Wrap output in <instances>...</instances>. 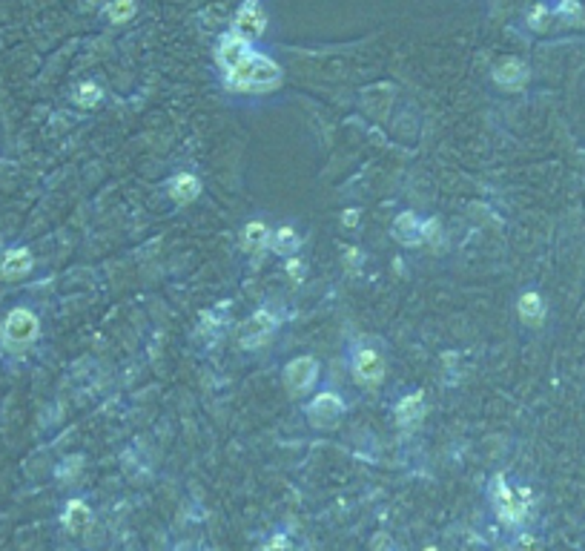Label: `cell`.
I'll return each instance as SVG.
<instances>
[{
	"instance_id": "ac0fdd59",
	"label": "cell",
	"mask_w": 585,
	"mask_h": 551,
	"mask_svg": "<svg viewBox=\"0 0 585 551\" xmlns=\"http://www.w3.org/2000/svg\"><path fill=\"white\" fill-rule=\"evenodd\" d=\"M132 12H135L132 0H112L109 9H106V15H109L112 23H124L127 18H132Z\"/></svg>"
},
{
	"instance_id": "5b68a950",
	"label": "cell",
	"mask_w": 585,
	"mask_h": 551,
	"mask_svg": "<svg viewBox=\"0 0 585 551\" xmlns=\"http://www.w3.org/2000/svg\"><path fill=\"white\" fill-rule=\"evenodd\" d=\"M345 416V400L338 393H319L316 400L307 405V422H310L313 428H322V431H327V428H336L338 419Z\"/></svg>"
},
{
	"instance_id": "6da1fadb",
	"label": "cell",
	"mask_w": 585,
	"mask_h": 551,
	"mask_svg": "<svg viewBox=\"0 0 585 551\" xmlns=\"http://www.w3.org/2000/svg\"><path fill=\"white\" fill-rule=\"evenodd\" d=\"M219 64L224 69V78L233 89H270L282 81V69L275 60L256 52L247 38L238 32H230L219 41Z\"/></svg>"
},
{
	"instance_id": "30bf717a",
	"label": "cell",
	"mask_w": 585,
	"mask_h": 551,
	"mask_svg": "<svg viewBox=\"0 0 585 551\" xmlns=\"http://www.w3.org/2000/svg\"><path fill=\"white\" fill-rule=\"evenodd\" d=\"M393 238L399 244H405V247H416V244H422V219L416 216V212H399L396 222H393Z\"/></svg>"
},
{
	"instance_id": "44dd1931",
	"label": "cell",
	"mask_w": 585,
	"mask_h": 551,
	"mask_svg": "<svg viewBox=\"0 0 585 551\" xmlns=\"http://www.w3.org/2000/svg\"><path fill=\"white\" fill-rule=\"evenodd\" d=\"M78 468H81V456H72V459H69V465H67V468H64V465H60V468H57V477H64V479H69L72 474H78Z\"/></svg>"
},
{
	"instance_id": "8992f818",
	"label": "cell",
	"mask_w": 585,
	"mask_h": 551,
	"mask_svg": "<svg viewBox=\"0 0 585 551\" xmlns=\"http://www.w3.org/2000/svg\"><path fill=\"white\" fill-rule=\"evenodd\" d=\"M319 379V362L313 356H298L293 362H287L284 367V385L290 390V396H301L307 393Z\"/></svg>"
},
{
	"instance_id": "9c48e42d",
	"label": "cell",
	"mask_w": 585,
	"mask_h": 551,
	"mask_svg": "<svg viewBox=\"0 0 585 551\" xmlns=\"http://www.w3.org/2000/svg\"><path fill=\"white\" fill-rule=\"evenodd\" d=\"M393 414H396L399 428H408V431H411V428H416L425 419V414H427V408H425V393L422 390H413V393L402 396Z\"/></svg>"
},
{
	"instance_id": "7c38bea8",
	"label": "cell",
	"mask_w": 585,
	"mask_h": 551,
	"mask_svg": "<svg viewBox=\"0 0 585 551\" xmlns=\"http://www.w3.org/2000/svg\"><path fill=\"white\" fill-rule=\"evenodd\" d=\"M29 270H32V253L29 250H9L4 256V261H0V276L4 279H20V276H26Z\"/></svg>"
},
{
	"instance_id": "4fadbf2b",
	"label": "cell",
	"mask_w": 585,
	"mask_h": 551,
	"mask_svg": "<svg viewBox=\"0 0 585 551\" xmlns=\"http://www.w3.org/2000/svg\"><path fill=\"white\" fill-rule=\"evenodd\" d=\"M201 193V181L193 175V172H181L170 181V196L178 201V204H190L195 196Z\"/></svg>"
},
{
	"instance_id": "8fae6325",
	"label": "cell",
	"mask_w": 585,
	"mask_h": 551,
	"mask_svg": "<svg viewBox=\"0 0 585 551\" xmlns=\"http://www.w3.org/2000/svg\"><path fill=\"white\" fill-rule=\"evenodd\" d=\"M525 78H528V67L522 64V60H516V57L500 60L497 69H494V81H497L500 86H505V89L522 86V83H525Z\"/></svg>"
},
{
	"instance_id": "603a6c76",
	"label": "cell",
	"mask_w": 585,
	"mask_h": 551,
	"mask_svg": "<svg viewBox=\"0 0 585 551\" xmlns=\"http://www.w3.org/2000/svg\"><path fill=\"white\" fill-rule=\"evenodd\" d=\"M345 224H356V212H353V210L345 212Z\"/></svg>"
},
{
	"instance_id": "d6986e66",
	"label": "cell",
	"mask_w": 585,
	"mask_h": 551,
	"mask_svg": "<svg viewBox=\"0 0 585 551\" xmlns=\"http://www.w3.org/2000/svg\"><path fill=\"white\" fill-rule=\"evenodd\" d=\"M98 98H101V89H98L95 83H81V86H78V92H75V101H78L81 107H92V104H98Z\"/></svg>"
},
{
	"instance_id": "ba28073f",
	"label": "cell",
	"mask_w": 585,
	"mask_h": 551,
	"mask_svg": "<svg viewBox=\"0 0 585 551\" xmlns=\"http://www.w3.org/2000/svg\"><path fill=\"white\" fill-rule=\"evenodd\" d=\"M264 26H267V15H264L261 4L259 0H247L235 15V32L250 41V38L264 35Z\"/></svg>"
},
{
	"instance_id": "7402d4cb",
	"label": "cell",
	"mask_w": 585,
	"mask_h": 551,
	"mask_svg": "<svg viewBox=\"0 0 585 551\" xmlns=\"http://www.w3.org/2000/svg\"><path fill=\"white\" fill-rule=\"evenodd\" d=\"M439 233V222H422V238L430 241V238H436Z\"/></svg>"
},
{
	"instance_id": "7a4b0ae2",
	"label": "cell",
	"mask_w": 585,
	"mask_h": 551,
	"mask_svg": "<svg viewBox=\"0 0 585 551\" xmlns=\"http://www.w3.org/2000/svg\"><path fill=\"white\" fill-rule=\"evenodd\" d=\"M488 500L494 505L497 517L505 526H522L531 511V488L525 485H511L502 474L490 479L488 485Z\"/></svg>"
},
{
	"instance_id": "277c9868",
	"label": "cell",
	"mask_w": 585,
	"mask_h": 551,
	"mask_svg": "<svg viewBox=\"0 0 585 551\" xmlns=\"http://www.w3.org/2000/svg\"><path fill=\"white\" fill-rule=\"evenodd\" d=\"M38 330H41V325H38V316H35L32 311L15 308V311L6 316L4 330H0V333H4V342L20 348V345L35 342V339H38Z\"/></svg>"
},
{
	"instance_id": "5bb4252c",
	"label": "cell",
	"mask_w": 585,
	"mask_h": 551,
	"mask_svg": "<svg viewBox=\"0 0 585 551\" xmlns=\"http://www.w3.org/2000/svg\"><path fill=\"white\" fill-rule=\"evenodd\" d=\"M64 529L67 531H72V534H78V531H83L86 529V523H89V505L83 503V500H69L67 503V508H64Z\"/></svg>"
},
{
	"instance_id": "3957f363",
	"label": "cell",
	"mask_w": 585,
	"mask_h": 551,
	"mask_svg": "<svg viewBox=\"0 0 585 551\" xmlns=\"http://www.w3.org/2000/svg\"><path fill=\"white\" fill-rule=\"evenodd\" d=\"M385 371H387V362L376 342H356L350 348V374L356 385L373 388L385 379Z\"/></svg>"
},
{
	"instance_id": "52a82bcc",
	"label": "cell",
	"mask_w": 585,
	"mask_h": 551,
	"mask_svg": "<svg viewBox=\"0 0 585 551\" xmlns=\"http://www.w3.org/2000/svg\"><path fill=\"white\" fill-rule=\"evenodd\" d=\"M275 330V316L270 311H256L247 322L241 325V333H238V342L244 348H261Z\"/></svg>"
},
{
	"instance_id": "ffe728a7",
	"label": "cell",
	"mask_w": 585,
	"mask_h": 551,
	"mask_svg": "<svg viewBox=\"0 0 585 551\" xmlns=\"http://www.w3.org/2000/svg\"><path fill=\"white\" fill-rule=\"evenodd\" d=\"M261 551H296V545H293V540H290L284 531H275V534L261 545Z\"/></svg>"
},
{
	"instance_id": "2e32d148",
	"label": "cell",
	"mask_w": 585,
	"mask_h": 551,
	"mask_svg": "<svg viewBox=\"0 0 585 551\" xmlns=\"http://www.w3.org/2000/svg\"><path fill=\"white\" fill-rule=\"evenodd\" d=\"M519 316L537 325L542 316H545V304H542V296L539 293H522L519 296Z\"/></svg>"
},
{
	"instance_id": "e0dca14e",
	"label": "cell",
	"mask_w": 585,
	"mask_h": 551,
	"mask_svg": "<svg viewBox=\"0 0 585 551\" xmlns=\"http://www.w3.org/2000/svg\"><path fill=\"white\" fill-rule=\"evenodd\" d=\"M241 244H244V250H247V253L261 250L267 244V227L261 222H250L247 227H244V233H241Z\"/></svg>"
},
{
	"instance_id": "9a60e30c",
	"label": "cell",
	"mask_w": 585,
	"mask_h": 551,
	"mask_svg": "<svg viewBox=\"0 0 585 551\" xmlns=\"http://www.w3.org/2000/svg\"><path fill=\"white\" fill-rule=\"evenodd\" d=\"M270 247H273V253H279V256H293L298 250L296 230L293 227H279L273 233V238H270Z\"/></svg>"
}]
</instances>
